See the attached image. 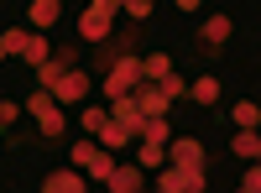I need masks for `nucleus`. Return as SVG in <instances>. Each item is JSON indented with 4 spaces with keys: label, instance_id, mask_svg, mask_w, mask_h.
Here are the masks:
<instances>
[{
    "label": "nucleus",
    "instance_id": "7c9ffc66",
    "mask_svg": "<svg viewBox=\"0 0 261 193\" xmlns=\"http://www.w3.org/2000/svg\"><path fill=\"white\" fill-rule=\"evenodd\" d=\"M0 63H6V42H0Z\"/></svg>",
    "mask_w": 261,
    "mask_h": 193
},
{
    "label": "nucleus",
    "instance_id": "4468645a",
    "mask_svg": "<svg viewBox=\"0 0 261 193\" xmlns=\"http://www.w3.org/2000/svg\"><path fill=\"white\" fill-rule=\"evenodd\" d=\"M94 141L105 146V152H125V146H130V141H136V136H130V131H125V125H120V120H105V125H99V131H94Z\"/></svg>",
    "mask_w": 261,
    "mask_h": 193
},
{
    "label": "nucleus",
    "instance_id": "20e7f679",
    "mask_svg": "<svg viewBox=\"0 0 261 193\" xmlns=\"http://www.w3.org/2000/svg\"><path fill=\"white\" fill-rule=\"evenodd\" d=\"M136 84H141V58H130V52H125V58H115V63H110V78H105L99 89L115 99V94H130Z\"/></svg>",
    "mask_w": 261,
    "mask_h": 193
},
{
    "label": "nucleus",
    "instance_id": "423d86ee",
    "mask_svg": "<svg viewBox=\"0 0 261 193\" xmlns=\"http://www.w3.org/2000/svg\"><path fill=\"white\" fill-rule=\"evenodd\" d=\"M58 104H84V94H89V78H84L79 68H68V73H63L58 84H53V89H47Z\"/></svg>",
    "mask_w": 261,
    "mask_h": 193
},
{
    "label": "nucleus",
    "instance_id": "aec40b11",
    "mask_svg": "<svg viewBox=\"0 0 261 193\" xmlns=\"http://www.w3.org/2000/svg\"><path fill=\"white\" fill-rule=\"evenodd\" d=\"M21 58H27L32 68H37V63H47V58H53V42H47V32H32V37H27V52H21Z\"/></svg>",
    "mask_w": 261,
    "mask_h": 193
},
{
    "label": "nucleus",
    "instance_id": "f03ea898",
    "mask_svg": "<svg viewBox=\"0 0 261 193\" xmlns=\"http://www.w3.org/2000/svg\"><path fill=\"white\" fill-rule=\"evenodd\" d=\"M27 115L37 120V131L47 136V141H58V136H63V125H68V120H63V104H58L47 89H37V94L27 99Z\"/></svg>",
    "mask_w": 261,
    "mask_h": 193
},
{
    "label": "nucleus",
    "instance_id": "6ab92c4d",
    "mask_svg": "<svg viewBox=\"0 0 261 193\" xmlns=\"http://www.w3.org/2000/svg\"><path fill=\"white\" fill-rule=\"evenodd\" d=\"M167 73H172V58H167V52H146V58H141V78H146V84H157V78H167Z\"/></svg>",
    "mask_w": 261,
    "mask_h": 193
},
{
    "label": "nucleus",
    "instance_id": "39448f33",
    "mask_svg": "<svg viewBox=\"0 0 261 193\" xmlns=\"http://www.w3.org/2000/svg\"><path fill=\"white\" fill-rule=\"evenodd\" d=\"M167 162H178V167H209V152H204V141H193V136H172L167 141Z\"/></svg>",
    "mask_w": 261,
    "mask_h": 193
},
{
    "label": "nucleus",
    "instance_id": "9d476101",
    "mask_svg": "<svg viewBox=\"0 0 261 193\" xmlns=\"http://www.w3.org/2000/svg\"><path fill=\"white\" fill-rule=\"evenodd\" d=\"M58 16H63V0H27V21L37 32H53Z\"/></svg>",
    "mask_w": 261,
    "mask_h": 193
},
{
    "label": "nucleus",
    "instance_id": "a211bd4d",
    "mask_svg": "<svg viewBox=\"0 0 261 193\" xmlns=\"http://www.w3.org/2000/svg\"><path fill=\"white\" fill-rule=\"evenodd\" d=\"M141 141L167 146V141H172V120H167V115H146V120H141Z\"/></svg>",
    "mask_w": 261,
    "mask_h": 193
},
{
    "label": "nucleus",
    "instance_id": "4be33fe9",
    "mask_svg": "<svg viewBox=\"0 0 261 193\" xmlns=\"http://www.w3.org/2000/svg\"><path fill=\"white\" fill-rule=\"evenodd\" d=\"M136 141H141V136H136ZM136 162H141V167H162V162H167V146L141 141V146H136Z\"/></svg>",
    "mask_w": 261,
    "mask_h": 193
},
{
    "label": "nucleus",
    "instance_id": "bb28decb",
    "mask_svg": "<svg viewBox=\"0 0 261 193\" xmlns=\"http://www.w3.org/2000/svg\"><path fill=\"white\" fill-rule=\"evenodd\" d=\"M256 188H261V167L251 162V167H246V173H241V193H256Z\"/></svg>",
    "mask_w": 261,
    "mask_h": 193
},
{
    "label": "nucleus",
    "instance_id": "a878e982",
    "mask_svg": "<svg viewBox=\"0 0 261 193\" xmlns=\"http://www.w3.org/2000/svg\"><path fill=\"white\" fill-rule=\"evenodd\" d=\"M120 11H125L130 21H146V16H151V0H120Z\"/></svg>",
    "mask_w": 261,
    "mask_h": 193
},
{
    "label": "nucleus",
    "instance_id": "c756f323",
    "mask_svg": "<svg viewBox=\"0 0 261 193\" xmlns=\"http://www.w3.org/2000/svg\"><path fill=\"white\" fill-rule=\"evenodd\" d=\"M172 6H178V11H199L204 0H172Z\"/></svg>",
    "mask_w": 261,
    "mask_h": 193
},
{
    "label": "nucleus",
    "instance_id": "c85d7f7f",
    "mask_svg": "<svg viewBox=\"0 0 261 193\" xmlns=\"http://www.w3.org/2000/svg\"><path fill=\"white\" fill-rule=\"evenodd\" d=\"M84 11H94V16H110V21H115V11H120V0H89V6H84Z\"/></svg>",
    "mask_w": 261,
    "mask_h": 193
},
{
    "label": "nucleus",
    "instance_id": "412c9836",
    "mask_svg": "<svg viewBox=\"0 0 261 193\" xmlns=\"http://www.w3.org/2000/svg\"><path fill=\"white\" fill-rule=\"evenodd\" d=\"M230 120H235V125H246V131H251V125H261L256 99H235V104H230Z\"/></svg>",
    "mask_w": 261,
    "mask_h": 193
},
{
    "label": "nucleus",
    "instance_id": "f257e3e1",
    "mask_svg": "<svg viewBox=\"0 0 261 193\" xmlns=\"http://www.w3.org/2000/svg\"><path fill=\"white\" fill-rule=\"evenodd\" d=\"M68 162L79 167V173H89V178H110V167H115V152H105L99 141H89V136H79L73 141V152H68Z\"/></svg>",
    "mask_w": 261,
    "mask_h": 193
},
{
    "label": "nucleus",
    "instance_id": "9b49d317",
    "mask_svg": "<svg viewBox=\"0 0 261 193\" xmlns=\"http://www.w3.org/2000/svg\"><path fill=\"white\" fill-rule=\"evenodd\" d=\"M110 120H120L130 136H141V120H146V115L136 110V99H130V94H115V99H110Z\"/></svg>",
    "mask_w": 261,
    "mask_h": 193
},
{
    "label": "nucleus",
    "instance_id": "cd10ccee",
    "mask_svg": "<svg viewBox=\"0 0 261 193\" xmlns=\"http://www.w3.org/2000/svg\"><path fill=\"white\" fill-rule=\"evenodd\" d=\"M16 115H21V104H16V99H0V131L16 125Z\"/></svg>",
    "mask_w": 261,
    "mask_h": 193
},
{
    "label": "nucleus",
    "instance_id": "6e6552de",
    "mask_svg": "<svg viewBox=\"0 0 261 193\" xmlns=\"http://www.w3.org/2000/svg\"><path fill=\"white\" fill-rule=\"evenodd\" d=\"M130 99H136V110H141V115H167V110H172V99L157 89V84H146V78L130 89Z\"/></svg>",
    "mask_w": 261,
    "mask_h": 193
},
{
    "label": "nucleus",
    "instance_id": "7ed1b4c3",
    "mask_svg": "<svg viewBox=\"0 0 261 193\" xmlns=\"http://www.w3.org/2000/svg\"><path fill=\"white\" fill-rule=\"evenodd\" d=\"M204 167H178V162H162L157 167V188L162 193H204Z\"/></svg>",
    "mask_w": 261,
    "mask_h": 193
},
{
    "label": "nucleus",
    "instance_id": "0eeeda50",
    "mask_svg": "<svg viewBox=\"0 0 261 193\" xmlns=\"http://www.w3.org/2000/svg\"><path fill=\"white\" fill-rule=\"evenodd\" d=\"M230 32H235V21H230V16H220V11H214V16L204 21V26H199V47H209V52H220L225 42H230Z\"/></svg>",
    "mask_w": 261,
    "mask_h": 193
},
{
    "label": "nucleus",
    "instance_id": "5701e85b",
    "mask_svg": "<svg viewBox=\"0 0 261 193\" xmlns=\"http://www.w3.org/2000/svg\"><path fill=\"white\" fill-rule=\"evenodd\" d=\"M27 37H32V32H21V26H6V32H0V42H6V58H21V52H27Z\"/></svg>",
    "mask_w": 261,
    "mask_h": 193
},
{
    "label": "nucleus",
    "instance_id": "f3484780",
    "mask_svg": "<svg viewBox=\"0 0 261 193\" xmlns=\"http://www.w3.org/2000/svg\"><path fill=\"white\" fill-rule=\"evenodd\" d=\"M220 94H225V84L214 78V73H204V78H193V84H188V99H193V104H214Z\"/></svg>",
    "mask_w": 261,
    "mask_h": 193
},
{
    "label": "nucleus",
    "instance_id": "f8f14e48",
    "mask_svg": "<svg viewBox=\"0 0 261 193\" xmlns=\"http://www.w3.org/2000/svg\"><path fill=\"white\" fill-rule=\"evenodd\" d=\"M146 178H141V167H125V162H115L110 167V178H105V188H110V193H136Z\"/></svg>",
    "mask_w": 261,
    "mask_h": 193
},
{
    "label": "nucleus",
    "instance_id": "2eb2a0df",
    "mask_svg": "<svg viewBox=\"0 0 261 193\" xmlns=\"http://www.w3.org/2000/svg\"><path fill=\"white\" fill-rule=\"evenodd\" d=\"M230 152L241 157V162H256L261 157V136H256V125L246 131V125H235V136H230Z\"/></svg>",
    "mask_w": 261,
    "mask_h": 193
},
{
    "label": "nucleus",
    "instance_id": "ddd939ff",
    "mask_svg": "<svg viewBox=\"0 0 261 193\" xmlns=\"http://www.w3.org/2000/svg\"><path fill=\"white\" fill-rule=\"evenodd\" d=\"M68 68H73V58H68V52H53L47 63H37V89H53V84L68 73Z\"/></svg>",
    "mask_w": 261,
    "mask_h": 193
},
{
    "label": "nucleus",
    "instance_id": "dca6fc26",
    "mask_svg": "<svg viewBox=\"0 0 261 193\" xmlns=\"http://www.w3.org/2000/svg\"><path fill=\"white\" fill-rule=\"evenodd\" d=\"M110 26H115L110 16H94V11H84V16H79V42H105V37H110Z\"/></svg>",
    "mask_w": 261,
    "mask_h": 193
},
{
    "label": "nucleus",
    "instance_id": "1a4fd4ad",
    "mask_svg": "<svg viewBox=\"0 0 261 193\" xmlns=\"http://www.w3.org/2000/svg\"><path fill=\"white\" fill-rule=\"evenodd\" d=\"M89 173H79V167H58V173L42 178V193H84Z\"/></svg>",
    "mask_w": 261,
    "mask_h": 193
},
{
    "label": "nucleus",
    "instance_id": "393cba45",
    "mask_svg": "<svg viewBox=\"0 0 261 193\" xmlns=\"http://www.w3.org/2000/svg\"><path fill=\"white\" fill-rule=\"evenodd\" d=\"M157 89H162V94H167V99H172V104H178V99H188V84H183V78H178V68H172V73H167V78H157Z\"/></svg>",
    "mask_w": 261,
    "mask_h": 193
},
{
    "label": "nucleus",
    "instance_id": "b1692460",
    "mask_svg": "<svg viewBox=\"0 0 261 193\" xmlns=\"http://www.w3.org/2000/svg\"><path fill=\"white\" fill-rule=\"evenodd\" d=\"M110 120V110H99V104H84V115H79V125H84V136H94L99 125Z\"/></svg>",
    "mask_w": 261,
    "mask_h": 193
}]
</instances>
